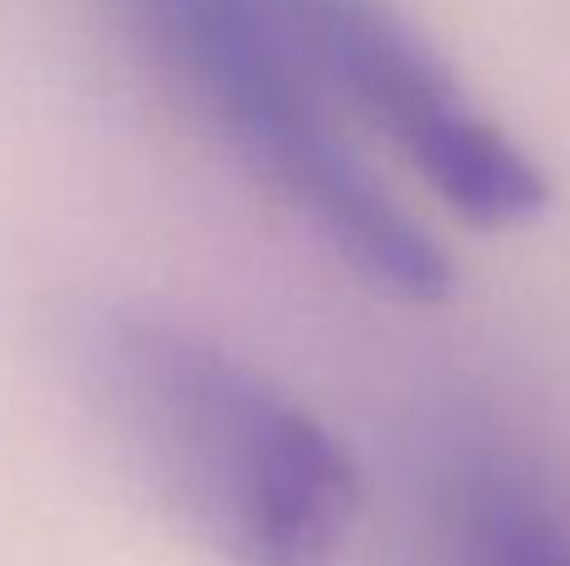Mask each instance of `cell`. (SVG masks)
Wrapping results in <instances>:
<instances>
[{
	"mask_svg": "<svg viewBox=\"0 0 570 566\" xmlns=\"http://www.w3.org/2000/svg\"><path fill=\"white\" fill-rule=\"evenodd\" d=\"M160 66L315 231L395 301H441L451 266L331 116L301 0H120Z\"/></svg>",
	"mask_w": 570,
	"mask_h": 566,
	"instance_id": "obj_2",
	"label": "cell"
},
{
	"mask_svg": "<svg viewBox=\"0 0 570 566\" xmlns=\"http://www.w3.org/2000/svg\"><path fill=\"white\" fill-rule=\"evenodd\" d=\"M465 566H570V497L515 451H465L451 471Z\"/></svg>",
	"mask_w": 570,
	"mask_h": 566,
	"instance_id": "obj_4",
	"label": "cell"
},
{
	"mask_svg": "<svg viewBox=\"0 0 570 566\" xmlns=\"http://www.w3.org/2000/svg\"><path fill=\"white\" fill-rule=\"evenodd\" d=\"M86 367L140 467L230 566H335L361 487L301 401L146 316L100 321Z\"/></svg>",
	"mask_w": 570,
	"mask_h": 566,
	"instance_id": "obj_1",
	"label": "cell"
},
{
	"mask_svg": "<svg viewBox=\"0 0 570 566\" xmlns=\"http://www.w3.org/2000/svg\"><path fill=\"white\" fill-rule=\"evenodd\" d=\"M301 20L331 96L355 100L455 216L511 231L546 211L541 166L471 106L455 70L391 0H301Z\"/></svg>",
	"mask_w": 570,
	"mask_h": 566,
	"instance_id": "obj_3",
	"label": "cell"
}]
</instances>
